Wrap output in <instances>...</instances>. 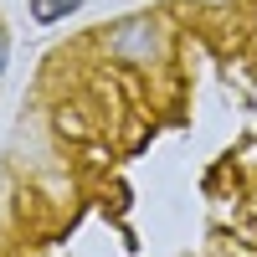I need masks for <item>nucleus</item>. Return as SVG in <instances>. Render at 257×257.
Instances as JSON below:
<instances>
[{"mask_svg":"<svg viewBox=\"0 0 257 257\" xmlns=\"http://www.w3.org/2000/svg\"><path fill=\"white\" fill-rule=\"evenodd\" d=\"M108 47L118 57H128V62H155L160 57V26L149 16H128L108 31Z\"/></svg>","mask_w":257,"mask_h":257,"instance_id":"f257e3e1","label":"nucleus"},{"mask_svg":"<svg viewBox=\"0 0 257 257\" xmlns=\"http://www.w3.org/2000/svg\"><path fill=\"white\" fill-rule=\"evenodd\" d=\"M77 6H82V0H31V21H41V26H52V21L72 16Z\"/></svg>","mask_w":257,"mask_h":257,"instance_id":"f03ea898","label":"nucleus"},{"mask_svg":"<svg viewBox=\"0 0 257 257\" xmlns=\"http://www.w3.org/2000/svg\"><path fill=\"white\" fill-rule=\"evenodd\" d=\"M0 72H6V31H0Z\"/></svg>","mask_w":257,"mask_h":257,"instance_id":"7ed1b4c3","label":"nucleus"}]
</instances>
